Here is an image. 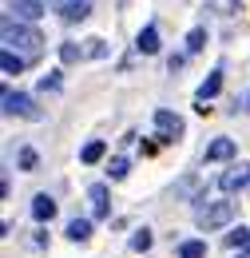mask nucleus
<instances>
[{"instance_id": "9", "label": "nucleus", "mask_w": 250, "mask_h": 258, "mask_svg": "<svg viewBox=\"0 0 250 258\" xmlns=\"http://www.w3.org/2000/svg\"><path fill=\"white\" fill-rule=\"evenodd\" d=\"M135 48H139L143 56H155V52H159V28H155V24H147L143 32L135 36Z\"/></svg>"}, {"instance_id": "12", "label": "nucleus", "mask_w": 250, "mask_h": 258, "mask_svg": "<svg viewBox=\"0 0 250 258\" xmlns=\"http://www.w3.org/2000/svg\"><path fill=\"white\" fill-rule=\"evenodd\" d=\"M24 64H28V60H24V56H16V52H8V48L0 52V68H4L8 76H20V72H24Z\"/></svg>"}, {"instance_id": "22", "label": "nucleus", "mask_w": 250, "mask_h": 258, "mask_svg": "<svg viewBox=\"0 0 250 258\" xmlns=\"http://www.w3.org/2000/svg\"><path fill=\"white\" fill-rule=\"evenodd\" d=\"M215 4H219V12H230V8H234V0H215Z\"/></svg>"}, {"instance_id": "14", "label": "nucleus", "mask_w": 250, "mask_h": 258, "mask_svg": "<svg viewBox=\"0 0 250 258\" xmlns=\"http://www.w3.org/2000/svg\"><path fill=\"white\" fill-rule=\"evenodd\" d=\"M88 234H92V223H88V219H72V223H68V238H72V242H84Z\"/></svg>"}, {"instance_id": "13", "label": "nucleus", "mask_w": 250, "mask_h": 258, "mask_svg": "<svg viewBox=\"0 0 250 258\" xmlns=\"http://www.w3.org/2000/svg\"><path fill=\"white\" fill-rule=\"evenodd\" d=\"M219 88H222V72H211V76L203 80V88H199V103H207L211 96H219Z\"/></svg>"}, {"instance_id": "11", "label": "nucleus", "mask_w": 250, "mask_h": 258, "mask_svg": "<svg viewBox=\"0 0 250 258\" xmlns=\"http://www.w3.org/2000/svg\"><path fill=\"white\" fill-rule=\"evenodd\" d=\"M234 155V139H215L207 147V163H219V159H230Z\"/></svg>"}, {"instance_id": "16", "label": "nucleus", "mask_w": 250, "mask_h": 258, "mask_svg": "<svg viewBox=\"0 0 250 258\" xmlns=\"http://www.w3.org/2000/svg\"><path fill=\"white\" fill-rule=\"evenodd\" d=\"M179 258H207V242H199V238H191L179 246Z\"/></svg>"}, {"instance_id": "4", "label": "nucleus", "mask_w": 250, "mask_h": 258, "mask_svg": "<svg viewBox=\"0 0 250 258\" xmlns=\"http://www.w3.org/2000/svg\"><path fill=\"white\" fill-rule=\"evenodd\" d=\"M155 127H159V139H163V143H175V139L183 135V119H179L175 111L159 107V111H155Z\"/></svg>"}, {"instance_id": "23", "label": "nucleus", "mask_w": 250, "mask_h": 258, "mask_svg": "<svg viewBox=\"0 0 250 258\" xmlns=\"http://www.w3.org/2000/svg\"><path fill=\"white\" fill-rule=\"evenodd\" d=\"M246 250H250V246H246Z\"/></svg>"}, {"instance_id": "17", "label": "nucleus", "mask_w": 250, "mask_h": 258, "mask_svg": "<svg viewBox=\"0 0 250 258\" xmlns=\"http://www.w3.org/2000/svg\"><path fill=\"white\" fill-rule=\"evenodd\" d=\"M226 246H250V230H246V226L230 230V234H226Z\"/></svg>"}, {"instance_id": "1", "label": "nucleus", "mask_w": 250, "mask_h": 258, "mask_svg": "<svg viewBox=\"0 0 250 258\" xmlns=\"http://www.w3.org/2000/svg\"><path fill=\"white\" fill-rule=\"evenodd\" d=\"M0 32H4V48L8 52H24V60H36L40 52H44V36L36 32L32 24L24 20H16V16H4V24H0Z\"/></svg>"}, {"instance_id": "20", "label": "nucleus", "mask_w": 250, "mask_h": 258, "mask_svg": "<svg viewBox=\"0 0 250 258\" xmlns=\"http://www.w3.org/2000/svg\"><path fill=\"white\" fill-rule=\"evenodd\" d=\"M203 40H207V32H203V28H195V32L187 36V52H199V48H203Z\"/></svg>"}, {"instance_id": "3", "label": "nucleus", "mask_w": 250, "mask_h": 258, "mask_svg": "<svg viewBox=\"0 0 250 258\" xmlns=\"http://www.w3.org/2000/svg\"><path fill=\"white\" fill-rule=\"evenodd\" d=\"M4 115H24V119H40L44 111H40V107H36L28 96H20V92L4 88Z\"/></svg>"}, {"instance_id": "21", "label": "nucleus", "mask_w": 250, "mask_h": 258, "mask_svg": "<svg viewBox=\"0 0 250 258\" xmlns=\"http://www.w3.org/2000/svg\"><path fill=\"white\" fill-rule=\"evenodd\" d=\"M107 175H111V179H123V175H127V159H111Z\"/></svg>"}, {"instance_id": "5", "label": "nucleus", "mask_w": 250, "mask_h": 258, "mask_svg": "<svg viewBox=\"0 0 250 258\" xmlns=\"http://www.w3.org/2000/svg\"><path fill=\"white\" fill-rule=\"evenodd\" d=\"M8 8L16 12V20H24V24H32V20H40L48 8H44V0H8ZM8 12V16H12Z\"/></svg>"}, {"instance_id": "8", "label": "nucleus", "mask_w": 250, "mask_h": 258, "mask_svg": "<svg viewBox=\"0 0 250 258\" xmlns=\"http://www.w3.org/2000/svg\"><path fill=\"white\" fill-rule=\"evenodd\" d=\"M88 199H92V215L95 219H107V215H111V203H107V187H103V183H95L92 191H88Z\"/></svg>"}, {"instance_id": "2", "label": "nucleus", "mask_w": 250, "mask_h": 258, "mask_svg": "<svg viewBox=\"0 0 250 258\" xmlns=\"http://www.w3.org/2000/svg\"><path fill=\"white\" fill-rule=\"evenodd\" d=\"M199 226L203 230H219V226H226L234 215H238V203L234 199H219V203H199Z\"/></svg>"}, {"instance_id": "6", "label": "nucleus", "mask_w": 250, "mask_h": 258, "mask_svg": "<svg viewBox=\"0 0 250 258\" xmlns=\"http://www.w3.org/2000/svg\"><path fill=\"white\" fill-rule=\"evenodd\" d=\"M219 187L222 191H242V187H250V167H230L219 179Z\"/></svg>"}, {"instance_id": "19", "label": "nucleus", "mask_w": 250, "mask_h": 258, "mask_svg": "<svg viewBox=\"0 0 250 258\" xmlns=\"http://www.w3.org/2000/svg\"><path fill=\"white\" fill-rule=\"evenodd\" d=\"M131 246H135V250H147V246H151V230H147V226H143V230H135Z\"/></svg>"}, {"instance_id": "18", "label": "nucleus", "mask_w": 250, "mask_h": 258, "mask_svg": "<svg viewBox=\"0 0 250 258\" xmlns=\"http://www.w3.org/2000/svg\"><path fill=\"white\" fill-rule=\"evenodd\" d=\"M16 159H20V171H36V151H32V147H20Z\"/></svg>"}, {"instance_id": "7", "label": "nucleus", "mask_w": 250, "mask_h": 258, "mask_svg": "<svg viewBox=\"0 0 250 258\" xmlns=\"http://www.w3.org/2000/svg\"><path fill=\"white\" fill-rule=\"evenodd\" d=\"M32 219L36 223H52L56 219V199L52 195H36L32 199Z\"/></svg>"}, {"instance_id": "15", "label": "nucleus", "mask_w": 250, "mask_h": 258, "mask_svg": "<svg viewBox=\"0 0 250 258\" xmlns=\"http://www.w3.org/2000/svg\"><path fill=\"white\" fill-rule=\"evenodd\" d=\"M103 151H107V147H103V139H92V143H84L80 159H84V163H99V159H103Z\"/></svg>"}, {"instance_id": "10", "label": "nucleus", "mask_w": 250, "mask_h": 258, "mask_svg": "<svg viewBox=\"0 0 250 258\" xmlns=\"http://www.w3.org/2000/svg\"><path fill=\"white\" fill-rule=\"evenodd\" d=\"M56 4H60V16H64V20H84V16L92 12L88 0H56Z\"/></svg>"}]
</instances>
